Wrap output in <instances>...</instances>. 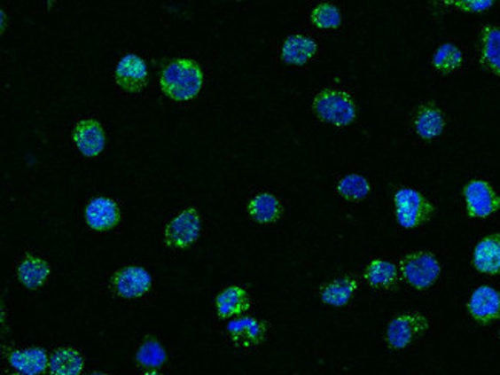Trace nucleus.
<instances>
[{"label": "nucleus", "instance_id": "26", "mask_svg": "<svg viewBox=\"0 0 500 375\" xmlns=\"http://www.w3.org/2000/svg\"><path fill=\"white\" fill-rule=\"evenodd\" d=\"M339 196L343 197L345 200L349 202H361L363 199H367L371 192V186L368 184V180L359 174H348L338 184Z\"/></svg>", "mask_w": 500, "mask_h": 375}, {"label": "nucleus", "instance_id": "7", "mask_svg": "<svg viewBox=\"0 0 500 375\" xmlns=\"http://www.w3.org/2000/svg\"><path fill=\"white\" fill-rule=\"evenodd\" d=\"M464 199L473 219H487L500 211V194L485 180H472L464 188Z\"/></svg>", "mask_w": 500, "mask_h": 375}, {"label": "nucleus", "instance_id": "3", "mask_svg": "<svg viewBox=\"0 0 500 375\" xmlns=\"http://www.w3.org/2000/svg\"><path fill=\"white\" fill-rule=\"evenodd\" d=\"M313 110L320 121L334 127H348L355 121V104L342 90H324L315 98Z\"/></svg>", "mask_w": 500, "mask_h": 375}, {"label": "nucleus", "instance_id": "31", "mask_svg": "<svg viewBox=\"0 0 500 375\" xmlns=\"http://www.w3.org/2000/svg\"><path fill=\"white\" fill-rule=\"evenodd\" d=\"M90 375H110V374H106V372H100V371H98V372H91V374Z\"/></svg>", "mask_w": 500, "mask_h": 375}, {"label": "nucleus", "instance_id": "6", "mask_svg": "<svg viewBox=\"0 0 500 375\" xmlns=\"http://www.w3.org/2000/svg\"><path fill=\"white\" fill-rule=\"evenodd\" d=\"M200 236V215L198 209L186 208L177 214L165 228V243L173 249H186Z\"/></svg>", "mask_w": 500, "mask_h": 375}, {"label": "nucleus", "instance_id": "16", "mask_svg": "<svg viewBox=\"0 0 500 375\" xmlns=\"http://www.w3.org/2000/svg\"><path fill=\"white\" fill-rule=\"evenodd\" d=\"M250 295L240 286H228L215 297V309L221 318L242 316L250 309Z\"/></svg>", "mask_w": 500, "mask_h": 375}, {"label": "nucleus", "instance_id": "25", "mask_svg": "<svg viewBox=\"0 0 500 375\" xmlns=\"http://www.w3.org/2000/svg\"><path fill=\"white\" fill-rule=\"evenodd\" d=\"M136 362L140 368L156 371L167 362V352L162 343L154 337H146L136 352Z\"/></svg>", "mask_w": 500, "mask_h": 375}, {"label": "nucleus", "instance_id": "19", "mask_svg": "<svg viewBox=\"0 0 500 375\" xmlns=\"http://www.w3.org/2000/svg\"><path fill=\"white\" fill-rule=\"evenodd\" d=\"M248 214L257 223L270 225L284 215V207L277 197L270 192H261L248 203Z\"/></svg>", "mask_w": 500, "mask_h": 375}, {"label": "nucleus", "instance_id": "10", "mask_svg": "<svg viewBox=\"0 0 500 375\" xmlns=\"http://www.w3.org/2000/svg\"><path fill=\"white\" fill-rule=\"evenodd\" d=\"M268 326L262 320L253 317H238L227 326V334L234 347L242 351L254 349L267 337Z\"/></svg>", "mask_w": 500, "mask_h": 375}, {"label": "nucleus", "instance_id": "32", "mask_svg": "<svg viewBox=\"0 0 500 375\" xmlns=\"http://www.w3.org/2000/svg\"><path fill=\"white\" fill-rule=\"evenodd\" d=\"M144 375H160V374H159V372H156V371H150V372H146V374Z\"/></svg>", "mask_w": 500, "mask_h": 375}, {"label": "nucleus", "instance_id": "21", "mask_svg": "<svg viewBox=\"0 0 500 375\" xmlns=\"http://www.w3.org/2000/svg\"><path fill=\"white\" fill-rule=\"evenodd\" d=\"M480 64L485 70L500 75V28L487 25L480 33Z\"/></svg>", "mask_w": 500, "mask_h": 375}, {"label": "nucleus", "instance_id": "8", "mask_svg": "<svg viewBox=\"0 0 500 375\" xmlns=\"http://www.w3.org/2000/svg\"><path fill=\"white\" fill-rule=\"evenodd\" d=\"M152 276L142 266H125L111 278V289L121 299H139L152 289Z\"/></svg>", "mask_w": 500, "mask_h": 375}, {"label": "nucleus", "instance_id": "14", "mask_svg": "<svg viewBox=\"0 0 500 375\" xmlns=\"http://www.w3.org/2000/svg\"><path fill=\"white\" fill-rule=\"evenodd\" d=\"M473 265L488 276L500 274V234L483 237L473 253Z\"/></svg>", "mask_w": 500, "mask_h": 375}, {"label": "nucleus", "instance_id": "15", "mask_svg": "<svg viewBox=\"0 0 500 375\" xmlns=\"http://www.w3.org/2000/svg\"><path fill=\"white\" fill-rule=\"evenodd\" d=\"M8 362L12 370L20 375H41L50 366L47 352L42 348L14 349L8 354Z\"/></svg>", "mask_w": 500, "mask_h": 375}, {"label": "nucleus", "instance_id": "33", "mask_svg": "<svg viewBox=\"0 0 500 375\" xmlns=\"http://www.w3.org/2000/svg\"><path fill=\"white\" fill-rule=\"evenodd\" d=\"M499 339H500V331H499Z\"/></svg>", "mask_w": 500, "mask_h": 375}, {"label": "nucleus", "instance_id": "12", "mask_svg": "<svg viewBox=\"0 0 500 375\" xmlns=\"http://www.w3.org/2000/svg\"><path fill=\"white\" fill-rule=\"evenodd\" d=\"M85 220L87 225L94 231H111L121 222V209L114 200L106 197H98L88 203L85 208Z\"/></svg>", "mask_w": 500, "mask_h": 375}, {"label": "nucleus", "instance_id": "29", "mask_svg": "<svg viewBox=\"0 0 500 375\" xmlns=\"http://www.w3.org/2000/svg\"><path fill=\"white\" fill-rule=\"evenodd\" d=\"M447 4L456 6L457 10L468 12H487L493 6L491 0H459V2H447Z\"/></svg>", "mask_w": 500, "mask_h": 375}, {"label": "nucleus", "instance_id": "9", "mask_svg": "<svg viewBox=\"0 0 500 375\" xmlns=\"http://www.w3.org/2000/svg\"><path fill=\"white\" fill-rule=\"evenodd\" d=\"M116 83L125 93L137 94L148 85V66L137 54H125L116 66Z\"/></svg>", "mask_w": 500, "mask_h": 375}, {"label": "nucleus", "instance_id": "30", "mask_svg": "<svg viewBox=\"0 0 500 375\" xmlns=\"http://www.w3.org/2000/svg\"><path fill=\"white\" fill-rule=\"evenodd\" d=\"M2 29H5V12H2Z\"/></svg>", "mask_w": 500, "mask_h": 375}, {"label": "nucleus", "instance_id": "13", "mask_svg": "<svg viewBox=\"0 0 500 375\" xmlns=\"http://www.w3.org/2000/svg\"><path fill=\"white\" fill-rule=\"evenodd\" d=\"M73 140L83 156L98 157L105 148L106 137L99 121L83 119L74 128Z\"/></svg>", "mask_w": 500, "mask_h": 375}, {"label": "nucleus", "instance_id": "17", "mask_svg": "<svg viewBox=\"0 0 500 375\" xmlns=\"http://www.w3.org/2000/svg\"><path fill=\"white\" fill-rule=\"evenodd\" d=\"M50 274H51V268L48 265L47 260L41 259L37 255L28 254L19 263V282L31 291H35V289L43 286L47 283Z\"/></svg>", "mask_w": 500, "mask_h": 375}, {"label": "nucleus", "instance_id": "18", "mask_svg": "<svg viewBox=\"0 0 500 375\" xmlns=\"http://www.w3.org/2000/svg\"><path fill=\"white\" fill-rule=\"evenodd\" d=\"M445 117L436 105L426 104L420 106L414 117V129L424 140H433L443 133Z\"/></svg>", "mask_w": 500, "mask_h": 375}, {"label": "nucleus", "instance_id": "5", "mask_svg": "<svg viewBox=\"0 0 500 375\" xmlns=\"http://www.w3.org/2000/svg\"><path fill=\"white\" fill-rule=\"evenodd\" d=\"M401 274L410 286L424 291L437 282L441 276V263L428 251H416L401 260Z\"/></svg>", "mask_w": 500, "mask_h": 375}, {"label": "nucleus", "instance_id": "20", "mask_svg": "<svg viewBox=\"0 0 500 375\" xmlns=\"http://www.w3.org/2000/svg\"><path fill=\"white\" fill-rule=\"evenodd\" d=\"M317 51V43L307 35H294L285 39L282 45V60L288 65H305Z\"/></svg>", "mask_w": 500, "mask_h": 375}, {"label": "nucleus", "instance_id": "2", "mask_svg": "<svg viewBox=\"0 0 500 375\" xmlns=\"http://www.w3.org/2000/svg\"><path fill=\"white\" fill-rule=\"evenodd\" d=\"M395 219L405 230H416L433 219L434 205L414 188H401L395 196Z\"/></svg>", "mask_w": 500, "mask_h": 375}, {"label": "nucleus", "instance_id": "28", "mask_svg": "<svg viewBox=\"0 0 500 375\" xmlns=\"http://www.w3.org/2000/svg\"><path fill=\"white\" fill-rule=\"evenodd\" d=\"M311 22L320 29H336L342 24V14L338 6L320 4L311 12Z\"/></svg>", "mask_w": 500, "mask_h": 375}, {"label": "nucleus", "instance_id": "4", "mask_svg": "<svg viewBox=\"0 0 500 375\" xmlns=\"http://www.w3.org/2000/svg\"><path fill=\"white\" fill-rule=\"evenodd\" d=\"M430 322L420 312H402L387 326L385 340L390 349L402 351L426 334Z\"/></svg>", "mask_w": 500, "mask_h": 375}, {"label": "nucleus", "instance_id": "22", "mask_svg": "<svg viewBox=\"0 0 500 375\" xmlns=\"http://www.w3.org/2000/svg\"><path fill=\"white\" fill-rule=\"evenodd\" d=\"M357 291V280L349 276L339 277L325 285L320 291V299L328 306L342 308L348 305Z\"/></svg>", "mask_w": 500, "mask_h": 375}, {"label": "nucleus", "instance_id": "27", "mask_svg": "<svg viewBox=\"0 0 500 375\" xmlns=\"http://www.w3.org/2000/svg\"><path fill=\"white\" fill-rule=\"evenodd\" d=\"M464 62V56L459 48L453 43H443L442 47L437 48L433 56V66L442 74H449L459 70Z\"/></svg>", "mask_w": 500, "mask_h": 375}, {"label": "nucleus", "instance_id": "1", "mask_svg": "<svg viewBox=\"0 0 500 375\" xmlns=\"http://www.w3.org/2000/svg\"><path fill=\"white\" fill-rule=\"evenodd\" d=\"M204 83V73L191 59H176L163 68L160 88L176 102H186L198 98Z\"/></svg>", "mask_w": 500, "mask_h": 375}, {"label": "nucleus", "instance_id": "23", "mask_svg": "<svg viewBox=\"0 0 500 375\" xmlns=\"http://www.w3.org/2000/svg\"><path fill=\"white\" fill-rule=\"evenodd\" d=\"M365 280L371 288L388 291L395 288L399 282V270L391 262L374 259L365 270Z\"/></svg>", "mask_w": 500, "mask_h": 375}, {"label": "nucleus", "instance_id": "11", "mask_svg": "<svg viewBox=\"0 0 500 375\" xmlns=\"http://www.w3.org/2000/svg\"><path fill=\"white\" fill-rule=\"evenodd\" d=\"M468 312L476 322L493 324L500 317V293L493 286H479L468 301Z\"/></svg>", "mask_w": 500, "mask_h": 375}, {"label": "nucleus", "instance_id": "24", "mask_svg": "<svg viewBox=\"0 0 500 375\" xmlns=\"http://www.w3.org/2000/svg\"><path fill=\"white\" fill-rule=\"evenodd\" d=\"M48 370L51 375H81L83 357L73 348H60L50 358Z\"/></svg>", "mask_w": 500, "mask_h": 375}]
</instances>
